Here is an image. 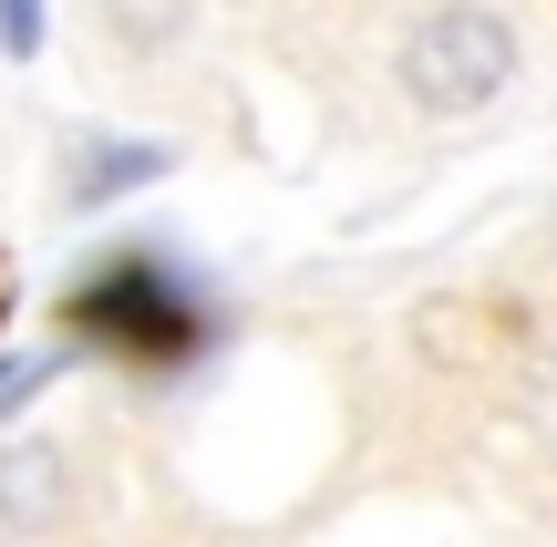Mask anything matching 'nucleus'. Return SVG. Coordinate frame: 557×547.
I'll use <instances>...</instances> for the list:
<instances>
[{
	"label": "nucleus",
	"mask_w": 557,
	"mask_h": 547,
	"mask_svg": "<svg viewBox=\"0 0 557 547\" xmlns=\"http://www.w3.org/2000/svg\"><path fill=\"white\" fill-rule=\"evenodd\" d=\"M62 321H73V341L114 351V362L165 372V362H186V351L207 341V289L186 279V269H165V248H114V259L62 300Z\"/></svg>",
	"instance_id": "nucleus-1"
},
{
	"label": "nucleus",
	"mask_w": 557,
	"mask_h": 547,
	"mask_svg": "<svg viewBox=\"0 0 557 547\" xmlns=\"http://www.w3.org/2000/svg\"><path fill=\"white\" fill-rule=\"evenodd\" d=\"M506 73H517V32H506L496 11H475V0L423 11L413 41H403V94H413L423 114H475V103L506 94Z\"/></svg>",
	"instance_id": "nucleus-2"
},
{
	"label": "nucleus",
	"mask_w": 557,
	"mask_h": 547,
	"mask_svg": "<svg viewBox=\"0 0 557 547\" xmlns=\"http://www.w3.org/2000/svg\"><path fill=\"white\" fill-rule=\"evenodd\" d=\"M165 145H145V135H94V145H73V186L62 197L73 207H114V197H135V186H156L165 176Z\"/></svg>",
	"instance_id": "nucleus-3"
},
{
	"label": "nucleus",
	"mask_w": 557,
	"mask_h": 547,
	"mask_svg": "<svg viewBox=\"0 0 557 547\" xmlns=\"http://www.w3.org/2000/svg\"><path fill=\"white\" fill-rule=\"evenodd\" d=\"M52 507H62V455L52 445H11L0 455V517L11 527H41Z\"/></svg>",
	"instance_id": "nucleus-4"
},
{
	"label": "nucleus",
	"mask_w": 557,
	"mask_h": 547,
	"mask_svg": "<svg viewBox=\"0 0 557 547\" xmlns=\"http://www.w3.org/2000/svg\"><path fill=\"white\" fill-rule=\"evenodd\" d=\"M0 52H11V62L41 52V0H0Z\"/></svg>",
	"instance_id": "nucleus-5"
},
{
	"label": "nucleus",
	"mask_w": 557,
	"mask_h": 547,
	"mask_svg": "<svg viewBox=\"0 0 557 547\" xmlns=\"http://www.w3.org/2000/svg\"><path fill=\"white\" fill-rule=\"evenodd\" d=\"M52 372H62V351H41V362H0V413H21L41 383H52Z\"/></svg>",
	"instance_id": "nucleus-6"
},
{
	"label": "nucleus",
	"mask_w": 557,
	"mask_h": 547,
	"mask_svg": "<svg viewBox=\"0 0 557 547\" xmlns=\"http://www.w3.org/2000/svg\"><path fill=\"white\" fill-rule=\"evenodd\" d=\"M11 310H21V269H11V248H0V331H11Z\"/></svg>",
	"instance_id": "nucleus-7"
}]
</instances>
